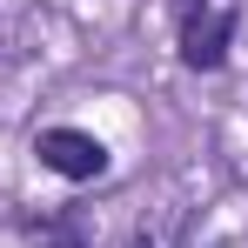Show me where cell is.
<instances>
[{
  "mask_svg": "<svg viewBox=\"0 0 248 248\" xmlns=\"http://www.w3.org/2000/svg\"><path fill=\"white\" fill-rule=\"evenodd\" d=\"M228 41H235V14H228V7H195V14L181 20V61H188L195 74H215V67L228 61Z\"/></svg>",
  "mask_w": 248,
  "mask_h": 248,
  "instance_id": "cell-2",
  "label": "cell"
},
{
  "mask_svg": "<svg viewBox=\"0 0 248 248\" xmlns=\"http://www.w3.org/2000/svg\"><path fill=\"white\" fill-rule=\"evenodd\" d=\"M41 248H81V242H74V235H54V242H41Z\"/></svg>",
  "mask_w": 248,
  "mask_h": 248,
  "instance_id": "cell-3",
  "label": "cell"
},
{
  "mask_svg": "<svg viewBox=\"0 0 248 248\" xmlns=\"http://www.w3.org/2000/svg\"><path fill=\"white\" fill-rule=\"evenodd\" d=\"M134 248H155V242H134Z\"/></svg>",
  "mask_w": 248,
  "mask_h": 248,
  "instance_id": "cell-5",
  "label": "cell"
},
{
  "mask_svg": "<svg viewBox=\"0 0 248 248\" xmlns=\"http://www.w3.org/2000/svg\"><path fill=\"white\" fill-rule=\"evenodd\" d=\"M174 7H195V0H174Z\"/></svg>",
  "mask_w": 248,
  "mask_h": 248,
  "instance_id": "cell-4",
  "label": "cell"
},
{
  "mask_svg": "<svg viewBox=\"0 0 248 248\" xmlns=\"http://www.w3.org/2000/svg\"><path fill=\"white\" fill-rule=\"evenodd\" d=\"M34 155H41L47 174H61V181H101L108 174V148L81 134V127H41L34 134Z\"/></svg>",
  "mask_w": 248,
  "mask_h": 248,
  "instance_id": "cell-1",
  "label": "cell"
}]
</instances>
